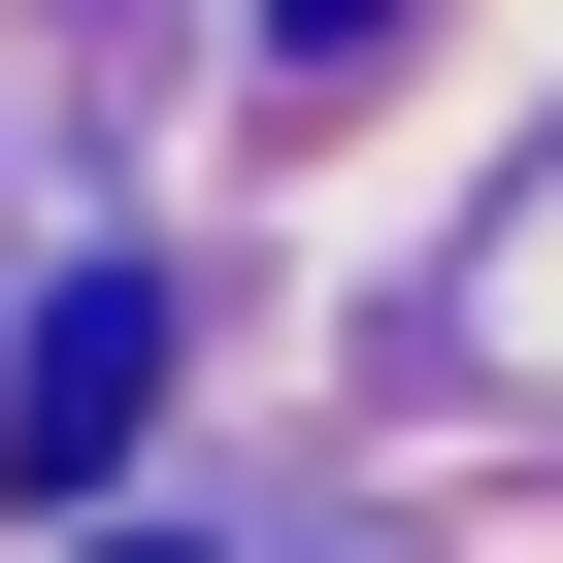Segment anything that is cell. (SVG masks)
Instances as JSON below:
<instances>
[{"instance_id": "cell-1", "label": "cell", "mask_w": 563, "mask_h": 563, "mask_svg": "<svg viewBox=\"0 0 563 563\" xmlns=\"http://www.w3.org/2000/svg\"><path fill=\"white\" fill-rule=\"evenodd\" d=\"M133 398H166V299L100 265V299H34V365H0V464H34V497H100V464H133Z\"/></svg>"}, {"instance_id": "cell-2", "label": "cell", "mask_w": 563, "mask_h": 563, "mask_svg": "<svg viewBox=\"0 0 563 563\" xmlns=\"http://www.w3.org/2000/svg\"><path fill=\"white\" fill-rule=\"evenodd\" d=\"M67 563H166V530H67Z\"/></svg>"}]
</instances>
